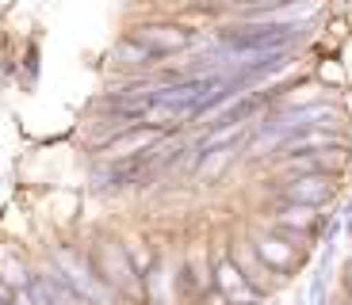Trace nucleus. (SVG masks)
Masks as SVG:
<instances>
[{
	"mask_svg": "<svg viewBox=\"0 0 352 305\" xmlns=\"http://www.w3.org/2000/svg\"><path fill=\"white\" fill-rule=\"evenodd\" d=\"M12 297H16V290H12L8 282L0 279V305H12Z\"/></svg>",
	"mask_w": 352,
	"mask_h": 305,
	"instance_id": "nucleus-14",
	"label": "nucleus"
},
{
	"mask_svg": "<svg viewBox=\"0 0 352 305\" xmlns=\"http://www.w3.org/2000/svg\"><path fill=\"white\" fill-rule=\"evenodd\" d=\"M280 202H299V206H322V202L333 199L337 191V175L329 172H307V175H287V180L276 187Z\"/></svg>",
	"mask_w": 352,
	"mask_h": 305,
	"instance_id": "nucleus-3",
	"label": "nucleus"
},
{
	"mask_svg": "<svg viewBox=\"0 0 352 305\" xmlns=\"http://www.w3.org/2000/svg\"><path fill=\"white\" fill-rule=\"evenodd\" d=\"M111 61H115V65H123V69H134V73H138V69H146V65L153 61V53L146 50V46H138L134 38H123V42L111 50Z\"/></svg>",
	"mask_w": 352,
	"mask_h": 305,
	"instance_id": "nucleus-11",
	"label": "nucleus"
},
{
	"mask_svg": "<svg viewBox=\"0 0 352 305\" xmlns=\"http://www.w3.org/2000/svg\"><path fill=\"white\" fill-rule=\"evenodd\" d=\"M322 80H329V84H341V80H344V69L337 65V61H326V65H322Z\"/></svg>",
	"mask_w": 352,
	"mask_h": 305,
	"instance_id": "nucleus-13",
	"label": "nucleus"
},
{
	"mask_svg": "<svg viewBox=\"0 0 352 305\" xmlns=\"http://www.w3.org/2000/svg\"><path fill=\"white\" fill-rule=\"evenodd\" d=\"M211 279H214V290L226 297V305H261V290L249 286L245 275L238 271V263L230 260V252H219L211 263Z\"/></svg>",
	"mask_w": 352,
	"mask_h": 305,
	"instance_id": "nucleus-4",
	"label": "nucleus"
},
{
	"mask_svg": "<svg viewBox=\"0 0 352 305\" xmlns=\"http://www.w3.org/2000/svg\"><path fill=\"white\" fill-rule=\"evenodd\" d=\"M54 267L62 271L65 282H69V286L77 290V294L85 297L88 305H92V302H96V305H111V302H115V290L107 286L96 271H92V263L80 260L73 248H54Z\"/></svg>",
	"mask_w": 352,
	"mask_h": 305,
	"instance_id": "nucleus-2",
	"label": "nucleus"
},
{
	"mask_svg": "<svg viewBox=\"0 0 352 305\" xmlns=\"http://www.w3.org/2000/svg\"><path fill=\"white\" fill-rule=\"evenodd\" d=\"M161 138H165V134L150 130V126H131V130L115 134V138L104 145V160H107V164H126V160H138V157H146V153H150Z\"/></svg>",
	"mask_w": 352,
	"mask_h": 305,
	"instance_id": "nucleus-6",
	"label": "nucleus"
},
{
	"mask_svg": "<svg viewBox=\"0 0 352 305\" xmlns=\"http://www.w3.org/2000/svg\"><path fill=\"white\" fill-rule=\"evenodd\" d=\"M230 260L238 263V271L245 275L249 286H256L261 294L268 290V275H272V271L261 263V256L253 252V244H249V241H234V248H230Z\"/></svg>",
	"mask_w": 352,
	"mask_h": 305,
	"instance_id": "nucleus-8",
	"label": "nucleus"
},
{
	"mask_svg": "<svg viewBox=\"0 0 352 305\" xmlns=\"http://www.w3.org/2000/svg\"><path fill=\"white\" fill-rule=\"evenodd\" d=\"M0 279L8 282L12 290H27V286H31V275H27V267H23L19 260H12V256H8V260H0Z\"/></svg>",
	"mask_w": 352,
	"mask_h": 305,
	"instance_id": "nucleus-12",
	"label": "nucleus"
},
{
	"mask_svg": "<svg viewBox=\"0 0 352 305\" xmlns=\"http://www.w3.org/2000/svg\"><path fill=\"white\" fill-rule=\"evenodd\" d=\"M249 244H253V252L261 256V263L272 271V275H287V271L299 267V248H295V244H287L280 233H276V229L256 233Z\"/></svg>",
	"mask_w": 352,
	"mask_h": 305,
	"instance_id": "nucleus-7",
	"label": "nucleus"
},
{
	"mask_svg": "<svg viewBox=\"0 0 352 305\" xmlns=\"http://www.w3.org/2000/svg\"><path fill=\"white\" fill-rule=\"evenodd\" d=\"M131 38L138 46H146L153 58H176V53H184L192 46V31L176 23H142Z\"/></svg>",
	"mask_w": 352,
	"mask_h": 305,
	"instance_id": "nucleus-5",
	"label": "nucleus"
},
{
	"mask_svg": "<svg viewBox=\"0 0 352 305\" xmlns=\"http://www.w3.org/2000/svg\"><path fill=\"white\" fill-rule=\"evenodd\" d=\"M92 271L100 279L115 290V294H131V297H142V275L134 271L131 256H126V244L123 241H104L92 252Z\"/></svg>",
	"mask_w": 352,
	"mask_h": 305,
	"instance_id": "nucleus-1",
	"label": "nucleus"
},
{
	"mask_svg": "<svg viewBox=\"0 0 352 305\" xmlns=\"http://www.w3.org/2000/svg\"><path fill=\"white\" fill-rule=\"evenodd\" d=\"M344 286H349V294H352V260H349V267H344Z\"/></svg>",
	"mask_w": 352,
	"mask_h": 305,
	"instance_id": "nucleus-15",
	"label": "nucleus"
},
{
	"mask_svg": "<svg viewBox=\"0 0 352 305\" xmlns=\"http://www.w3.org/2000/svg\"><path fill=\"white\" fill-rule=\"evenodd\" d=\"M238 153H241V145H226V149H211V153H203V157H199V168H195V175H199L203 183L219 180V175L226 172L234 160H238Z\"/></svg>",
	"mask_w": 352,
	"mask_h": 305,
	"instance_id": "nucleus-10",
	"label": "nucleus"
},
{
	"mask_svg": "<svg viewBox=\"0 0 352 305\" xmlns=\"http://www.w3.org/2000/svg\"><path fill=\"white\" fill-rule=\"evenodd\" d=\"M272 221L280 229H291V233H302L310 236V229H318V221H322V214H318V206H299V202H280L272 214Z\"/></svg>",
	"mask_w": 352,
	"mask_h": 305,
	"instance_id": "nucleus-9",
	"label": "nucleus"
}]
</instances>
